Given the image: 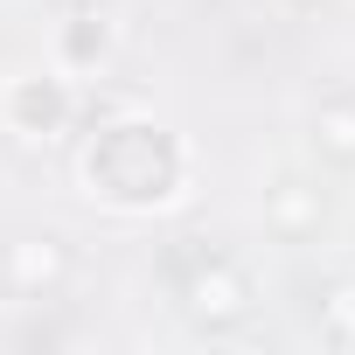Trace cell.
<instances>
[{
    "label": "cell",
    "instance_id": "6da1fadb",
    "mask_svg": "<svg viewBox=\"0 0 355 355\" xmlns=\"http://www.w3.org/2000/svg\"><path fill=\"white\" fill-rule=\"evenodd\" d=\"M84 182L112 209H153L182 189V146L146 119H119L84 146Z\"/></svg>",
    "mask_w": 355,
    "mask_h": 355
},
{
    "label": "cell",
    "instance_id": "52a82bcc",
    "mask_svg": "<svg viewBox=\"0 0 355 355\" xmlns=\"http://www.w3.org/2000/svg\"><path fill=\"white\" fill-rule=\"evenodd\" d=\"M313 146H320L334 167H355V91L334 98V105H320V119H313Z\"/></svg>",
    "mask_w": 355,
    "mask_h": 355
},
{
    "label": "cell",
    "instance_id": "5b68a950",
    "mask_svg": "<svg viewBox=\"0 0 355 355\" xmlns=\"http://www.w3.org/2000/svg\"><path fill=\"white\" fill-rule=\"evenodd\" d=\"M320 216H327V202H320V189H306V182H272L265 189V230L272 237H286V244H306L313 230H320Z\"/></svg>",
    "mask_w": 355,
    "mask_h": 355
},
{
    "label": "cell",
    "instance_id": "7a4b0ae2",
    "mask_svg": "<svg viewBox=\"0 0 355 355\" xmlns=\"http://www.w3.org/2000/svg\"><path fill=\"white\" fill-rule=\"evenodd\" d=\"M182 300H189V313L209 327V334H223V327H237V320H251V279H244V265H230L223 251H202V265L182 279Z\"/></svg>",
    "mask_w": 355,
    "mask_h": 355
},
{
    "label": "cell",
    "instance_id": "ba28073f",
    "mask_svg": "<svg viewBox=\"0 0 355 355\" xmlns=\"http://www.w3.org/2000/svg\"><path fill=\"white\" fill-rule=\"evenodd\" d=\"M327 341H355V286H334L327 293Z\"/></svg>",
    "mask_w": 355,
    "mask_h": 355
},
{
    "label": "cell",
    "instance_id": "3957f363",
    "mask_svg": "<svg viewBox=\"0 0 355 355\" xmlns=\"http://www.w3.org/2000/svg\"><path fill=\"white\" fill-rule=\"evenodd\" d=\"M70 279V244L63 237H15L8 251H0V286H8L15 300H42Z\"/></svg>",
    "mask_w": 355,
    "mask_h": 355
},
{
    "label": "cell",
    "instance_id": "277c9868",
    "mask_svg": "<svg viewBox=\"0 0 355 355\" xmlns=\"http://www.w3.org/2000/svg\"><path fill=\"white\" fill-rule=\"evenodd\" d=\"M63 119H70V91L56 77H15L8 84V125L15 132L49 139V132H63Z\"/></svg>",
    "mask_w": 355,
    "mask_h": 355
},
{
    "label": "cell",
    "instance_id": "8992f818",
    "mask_svg": "<svg viewBox=\"0 0 355 355\" xmlns=\"http://www.w3.org/2000/svg\"><path fill=\"white\" fill-rule=\"evenodd\" d=\"M56 56H63V70H98L112 56V21L98 8H77L63 21V35H56Z\"/></svg>",
    "mask_w": 355,
    "mask_h": 355
}]
</instances>
